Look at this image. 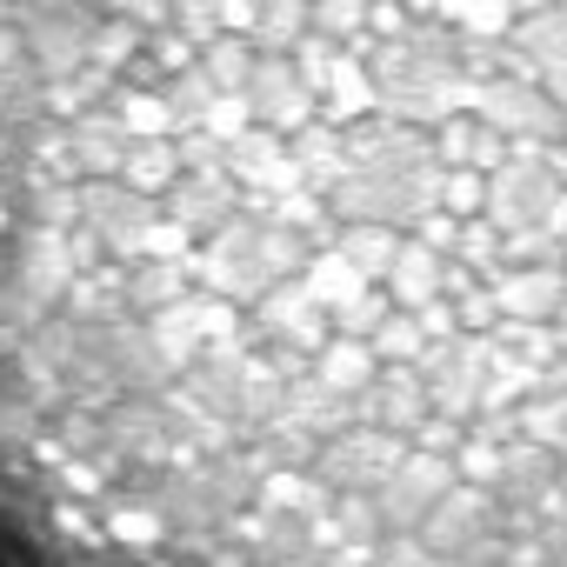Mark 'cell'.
Instances as JSON below:
<instances>
[{
	"label": "cell",
	"instance_id": "6da1fadb",
	"mask_svg": "<svg viewBox=\"0 0 567 567\" xmlns=\"http://www.w3.org/2000/svg\"><path fill=\"white\" fill-rule=\"evenodd\" d=\"M0 554L567 567V14L0 8Z\"/></svg>",
	"mask_w": 567,
	"mask_h": 567
}]
</instances>
